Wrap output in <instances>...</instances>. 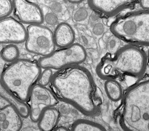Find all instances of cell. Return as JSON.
I'll return each instance as SVG.
<instances>
[{"instance_id": "1", "label": "cell", "mask_w": 149, "mask_h": 131, "mask_svg": "<svg viewBox=\"0 0 149 131\" xmlns=\"http://www.w3.org/2000/svg\"><path fill=\"white\" fill-rule=\"evenodd\" d=\"M54 94L86 115L98 112L99 102L92 75L78 65L65 67L53 74L50 82Z\"/></svg>"}, {"instance_id": "2", "label": "cell", "mask_w": 149, "mask_h": 131, "mask_svg": "<svg viewBox=\"0 0 149 131\" xmlns=\"http://www.w3.org/2000/svg\"><path fill=\"white\" fill-rule=\"evenodd\" d=\"M147 55L136 45H125L103 57L96 68L104 80L128 76L139 78L146 71Z\"/></svg>"}, {"instance_id": "3", "label": "cell", "mask_w": 149, "mask_h": 131, "mask_svg": "<svg viewBox=\"0 0 149 131\" xmlns=\"http://www.w3.org/2000/svg\"><path fill=\"white\" fill-rule=\"evenodd\" d=\"M123 105L120 121L123 129L149 131V76L128 90Z\"/></svg>"}, {"instance_id": "4", "label": "cell", "mask_w": 149, "mask_h": 131, "mask_svg": "<svg viewBox=\"0 0 149 131\" xmlns=\"http://www.w3.org/2000/svg\"><path fill=\"white\" fill-rule=\"evenodd\" d=\"M42 73L38 63L27 59L11 62L1 75V85L20 100L30 98L33 87L38 82Z\"/></svg>"}, {"instance_id": "5", "label": "cell", "mask_w": 149, "mask_h": 131, "mask_svg": "<svg viewBox=\"0 0 149 131\" xmlns=\"http://www.w3.org/2000/svg\"><path fill=\"white\" fill-rule=\"evenodd\" d=\"M111 30L126 43L149 46V10L142 9L120 16L111 24Z\"/></svg>"}, {"instance_id": "6", "label": "cell", "mask_w": 149, "mask_h": 131, "mask_svg": "<svg viewBox=\"0 0 149 131\" xmlns=\"http://www.w3.org/2000/svg\"><path fill=\"white\" fill-rule=\"evenodd\" d=\"M86 58L87 52L84 47L78 43H73L41 57L38 63L41 69L59 70L68 66L80 64Z\"/></svg>"}, {"instance_id": "7", "label": "cell", "mask_w": 149, "mask_h": 131, "mask_svg": "<svg viewBox=\"0 0 149 131\" xmlns=\"http://www.w3.org/2000/svg\"><path fill=\"white\" fill-rule=\"evenodd\" d=\"M27 31L25 47L28 52L45 57L55 51L54 34L47 27L41 24L30 25Z\"/></svg>"}, {"instance_id": "8", "label": "cell", "mask_w": 149, "mask_h": 131, "mask_svg": "<svg viewBox=\"0 0 149 131\" xmlns=\"http://www.w3.org/2000/svg\"><path fill=\"white\" fill-rule=\"evenodd\" d=\"M57 97L45 86L36 84L30 95V119L32 122H38L43 111L48 108L54 107L58 103Z\"/></svg>"}, {"instance_id": "9", "label": "cell", "mask_w": 149, "mask_h": 131, "mask_svg": "<svg viewBox=\"0 0 149 131\" xmlns=\"http://www.w3.org/2000/svg\"><path fill=\"white\" fill-rule=\"evenodd\" d=\"M27 31L20 21L10 17L1 19L0 42L1 44H18L25 42Z\"/></svg>"}, {"instance_id": "10", "label": "cell", "mask_w": 149, "mask_h": 131, "mask_svg": "<svg viewBox=\"0 0 149 131\" xmlns=\"http://www.w3.org/2000/svg\"><path fill=\"white\" fill-rule=\"evenodd\" d=\"M14 10L19 21L27 24H39L44 20L41 8L29 0H13Z\"/></svg>"}, {"instance_id": "11", "label": "cell", "mask_w": 149, "mask_h": 131, "mask_svg": "<svg viewBox=\"0 0 149 131\" xmlns=\"http://www.w3.org/2000/svg\"><path fill=\"white\" fill-rule=\"evenodd\" d=\"M136 0H88L95 12L105 17H114L130 7Z\"/></svg>"}, {"instance_id": "12", "label": "cell", "mask_w": 149, "mask_h": 131, "mask_svg": "<svg viewBox=\"0 0 149 131\" xmlns=\"http://www.w3.org/2000/svg\"><path fill=\"white\" fill-rule=\"evenodd\" d=\"M22 116L13 106L8 103L0 110V131H18L22 128Z\"/></svg>"}, {"instance_id": "13", "label": "cell", "mask_w": 149, "mask_h": 131, "mask_svg": "<svg viewBox=\"0 0 149 131\" xmlns=\"http://www.w3.org/2000/svg\"><path fill=\"white\" fill-rule=\"evenodd\" d=\"M53 34L55 44L58 47H67L74 43L75 37L74 31L72 27L67 23L59 24Z\"/></svg>"}, {"instance_id": "14", "label": "cell", "mask_w": 149, "mask_h": 131, "mask_svg": "<svg viewBox=\"0 0 149 131\" xmlns=\"http://www.w3.org/2000/svg\"><path fill=\"white\" fill-rule=\"evenodd\" d=\"M1 97L8 103L13 106L20 115L22 117L27 118L30 116V109L28 105L20 100L14 94L1 87Z\"/></svg>"}, {"instance_id": "15", "label": "cell", "mask_w": 149, "mask_h": 131, "mask_svg": "<svg viewBox=\"0 0 149 131\" xmlns=\"http://www.w3.org/2000/svg\"><path fill=\"white\" fill-rule=\"evenodd\" d=\"M60 117L59 111L57 109L49 107L45 109L38 121V127L41 130L49 131L55 128Z\"/></svg>"}, {"instance_id": "16", "label": "cell", "mask_w": 149, "mask_h": 131, "mask_svg": "<svg viewBox=\"0 0 149 131\" xmlns=\"http://www.w3.org/2000/svg\"><path fill=\"white\" fill-rule=\"evenodd\" d=\"M105 92L109 98L114 102L120 100L123 96V89L120 84L115 79L106 80L105 83Z\"/></svg>"}, {"instance_id": "17", "label": "cell", "mask_w": 149, "mask_h": 131, "mask_svg": "<svg viewBox=\"0 0 149 131\" xmlns=\"http://www.w3.org/2000/svg\"><path fill=\"white\" fill-rule=\"evenodd\" d=\"M71 130L74 131H105L106 129L97 122L85 119H79L74 122Z\"/></svg>"}, {"instance_id": "18", "label": "cell", "mask_w": 149, "mask_h": 131, "mask_svg": "<svg viewBox=\"0 0 149 131\" xmlns=\"http://www.w3.org/2000/svg\"><path fill=\"white\" fill-rule=\"evenodd\" d=\"M19 54L18 47L10 44L3 48L1 52V57L4 61L12 62L18 59Z\"/></svg>"}, {"instance_id": "19", "label": "cell", "mask_w": 149, "mask_h": 131, "mask_svg": "<svg viewBox=\"0 0 149 131\" xmlns=\"http://www.w3.org/2000/svg\"><path fill=\"white\" fill-rule=\"evenodd\" d=\"M1 19L8 17L14 10L13 1L12 0H0Z\"/></svg>"}, {"instance_id": "20", "label": "cell", "mask_w": 149, "mask_h": 131, "mask_svg": "<svg viewBox=\"0 0 149 131\" xmlns=\"http://www.w3.org/2000/svg\"><path fill=\"white\" fill-rule=\"evenodd\" d=\"M53 74L52 69H45L44 71L41 73L38 81V84L42 86L46 87L50 83Z\"/></svg>"}, {"instance_id": "21", "label": "cell", "mask_w": 149, "mask_h": 131, "mask_svg": "<svg viewBox=\"0 0 149 131\" xmlns=\"http://www.w3.org/2000/svg\"><path fill=\"white\" fill-rule=\"evenodd\" d=\"M44 20L49 25H56L58 23V18L56 16L53 14H49L44 17Z\"/></svg>"}, {"instance_id": "22", "label": "cell", "mask_w": 149, "mask_h": 131, "mask_svg": "<svg viewBox=\"0 0 149 131\" xmlns=\"http://www.w3.org/2000/svg\"><path fill=\"white\" fill-rule=\"evenodd\" d=\"M142 9L149 10V0H139Z\"/></svg>"}, {"instance_id": "23", "label": "cell", "mask_w": 149, "mask_h": 131, "mask_svg": "<svg viewBox=\"0 0 149 131\" xmlns=\"http://www.w3.org/2000/svg\"><path fill=\"white\" fill-rule=\"evenodd\" d=\"M53 130H54V131H68V129L64 126L58 127L57 128L54 129Z\"/></svg>"}, {"instance_id": "24", "label": "cell", "mask_w": 149, "mask_h": 131, "mask_svg": "<svg viewBox=\"0 0 149 131\" xmlns=\"http://www.w3.org/2000/svg\"><path fill=\"white\" fill-rule=\"evenodd\" d=\"M67 1L72 4H78L84 1L85 0H67Z\"/></svg>"}, {"instance_id": "25", "label": "cell", "mask_w": 149, "mask_h": 131, "mask_svg": "<svg viewBox=\"0 0 149 131\" xmlns=\"http://www.w3.org/2000/svg\"><path fill=\"white\" fill-rule=\"evenodd\" d=\"M147 55L148 62V64H149V49L148 51V54Z\"/></svg>"}]
</instances>
